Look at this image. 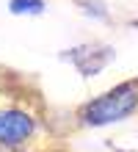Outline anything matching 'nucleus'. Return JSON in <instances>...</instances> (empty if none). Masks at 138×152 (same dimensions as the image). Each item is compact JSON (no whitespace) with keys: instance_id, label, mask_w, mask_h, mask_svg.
Masks as SVG:
<instances>
[{"instance_id":"1","label":"nucleus","mask_w":138,"mask_h":152,"mask_svg":"<svg viewBox=\"0 0 138 152\" xmlns=\"http://www.w3.org/2000/svg\"><path fill=\"white\" fill-rule=\"evenodd\" d=\"M138 113V83H119L77 111L83 127H105Z\"/></svg>"},{"instance_id":"2","label":"nucleus","mask_w":138,"mask_h":152,"mask_svg":"<svg viewBox=\"0 0 138 152\" xmlns=\"http://www.w3.org/2000/svg\"><path fill=\"white\" fill-rule=\"evenodd\" d=\"M36 133V116L25 108H3L0 111V147L6 149H14V147H22L33 138Z\"/></svg>"},{"instance_id":"3","label":"nucleus","mask_w":138,"mask_h":152,"mask_svg":"<svg viewBox=\"0 0 138 152\" xmlns=\"http://www.w3.org/2000/svg\"><path fill=\"white\" fill-rule=\"evenodd\" d=\"M44 0H11V3H8V11L11 14H42L44 11Z\"/></svg>"}]
</instances>
